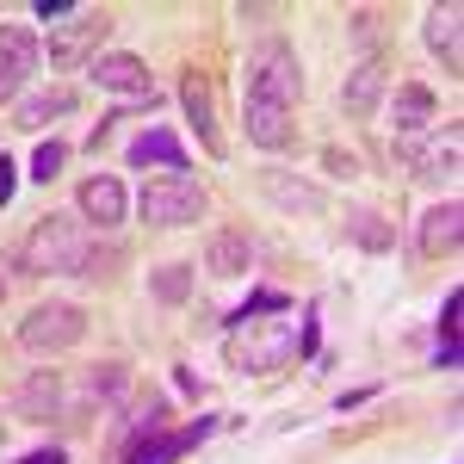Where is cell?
<instances>
[{"label": "cell", "instance_id": "cell-25", "mask_svg": "<svg viewBox=\"0 0 464 464\" xmlns=\"http://www.w3.org/2000/svg\"><path fill=\"white\" fill-rule=\"evenodd\" d=\"M124 391H130V365L106 359V365L87 372V396H93V402H111V396H124Z\"/></svg>", "mask_w": 464, "mask_h": 464}, {"label": "cell", "instance_id": "cell-14", "mask_svg": "<svg viewBox=\"0 0 464 464\" xmlns=\"http://www.w3.org/2000/svg\"><path fill=\"white\" fill-rule=\"evenodd\" d=\"M124 211H130V198H124V186H118L111 174L81 179V217H87L93 229H118V223H124Z\"/></svg>", "mask_w": 464, "mask_h": 464}, {"label": "cell", "instance_id": "cell-7", "mask_svg": "<svg viewBox=\"0 0 464 464\" xmlns=\"http://www.w3.org/2000/svg\"><path fill=\"white\" fill-rule=\"evenodd\" d=\"M87 74H93V87H106V93H124V100L155 106V81H149L143 56H130V50H100V63Z\"/></svg>", "mask_w": 464, "mask_h": 464}, {"label": "cell", "instance_id": "cell-22", "mask_svg": "<svg viewBox=\"0 0 464 464\" xmlns=\"http://www.w3.org/2000/svg\"><path fill=\"white\" fill-rule=\"evenodd\" d=\"M161 421H168V402H161V396H149V402H143V409H137V415H130V421H124L118 433H111V440H118V446L130 452L137 440H149V433H161Z\"/></svg>", "mask_w": 464, "mask_h": 464}, {"label": "cell", "instance_id": "cell-18", "mask_svg": "<svg viewBox=\"0 0 464 464\" xmlns=\"http://www.w3.org/2000/svg\"><path fill=\"white\" fill-rule=\"evenodd\" d=\"M124 161H130V168H168V174H186V143H179L174 130H143L137 143L124 149Z\"/></svg>", "mask_w": 464, "mask_h": 464}, {"label": "cell", "instance_id": "cell-4", "mask_svg": "<svg viewBox=\"0 0 464 464\" xmlns=\"http://www.w3.org/2000/svg\"><path fill=\"white\" fill-rule=\"evenodd\" d=\"M81 334H87V310L81 304H37L32 316L19 322V347L25 353H69V347H81Z\"/></svg>", "mask_w": 464, "mask_h": 464}, {"label": "cell", "instance_id": "cell-24", "mask_svg": "<svg viewBox=\"0 0 464 464\" xmlns=\"http://www.w3.org/2000/svg\"><path fill=\"white\" fill-rule=\"evenodd\" d=\"M347 236H353L359 248H372V254H384V248L396 242V236H391V223H384L378 211H347Z\"/></svg>", "mask_w": 464, "mask_h": 464}, {"label": "cell", "instance_id": "cell-29", "mask_svg": "<svg viewBox=\"0 0 464 464\" xmlns=\"http://www.w3.org/2000/svg\"><path fill=\"white\" fill-rule=\"evenodd\" d=\"M285 353H291V334H266V341H260V353H254V365L266 372V365H279Z\"/></svg>", "mask_w": 464, "mask_h": 464}, {"label": "cell", "instance_id": "cell-23", "mask_svg": "<svg viewBox=\"0 0 464 464\" xmlns=\"http://www.w3.org/2000/svg\"><path fill=\"white\" fill-rule=\"evenodd\" d=\"M149 291H155L161 304H186V297H192V266H186V260L155 266V273H149Z\"/></svg>", "mask_w": 464, "mask_h": 464}, {"label": "cell", "instance_id": "cell-17", "mask_svg": "<svg viewBox=\"0 0 464 464\" xmlns=\"http://www.w3.org/2000/svg\"><path fill=\"white\" fill-rule=\"evenodd\" d=\"M205 266H211L217 279H242L254 266V242L248 229H217L211 242H205Z\"/></svg>", "mask_w": 464, "mask_h": 464}, {"label": "cell", "instance_id": "cell-5", "mask_svg": "<svg viewBox=\"0 0 464 464\" xmlns=\"http://www.w3.org/2000/svg\"><path fill=\"white\" fill-rule=\"evenodd\" d=\"M106 37H111L106 13H81L69 25H56V32H50V69H93Z\"/></svg>", "mask_w": 464, "mask_h": 464}, {"label": "cell", "instance_id": "cell-34", "mask_svg": "<svg viewBox=\"0 0 464 464\" xmlns=\"http://www.w3.org/2000/svg\"><path fill=\"white\" fill-rule=\"evenodd\" d=\"M0 304H6V279H0Z\"/></svg>", "mask_w": 464, "mask_h": 464}, {"label": "cell", "instance_id": "cell-33", "mask_svg": "<svg viewBox=\"0 0 464 464\" xmlns=\"http://www.w3.org/2000/svg\"><path fill=\"white\" fill-rule=\"evenodd\" d=\"M6 100H19V74L0 69V106H6Z\"/></svg>", "mask_w": 464, "mask_h": 464}, {"label": "cell", "instance_id": "cell-16", "mask_svg": "<svg viewBox=\"0 0 464 464\" xmlns=\"http://www.w3.org/2000/svg\"><path fill=\"white\" fill-rule=\"evenodd\" d=\"M409 161H415V179H428V186H446V179L459 174V124H446V137H433L428 149H402Z\"/></svg>", "mask_w": 464, "mask_h": 464}, {"label": "cell", "instance_id": "cell-27", "mask_svg": "<svg viewBox=\"0 0 464 464\" xmlns=\"http://www.w3.org/2000/svg\"><path fill=\"white\" fill-rule=\"evenodd\" d=\"M63 161H69V149H63V143H37V155H32V179H44V186H50V179L63 174Z\"/></svg>", "mask_w": 464, "mask_h": 464}, {"label": "cell", "instance_id": "cell-11", "mask_svg": "<svg viewBox=\"0 0 464 464\" xmlns=\"http://www.w3.org/2000/svg\"><path fill=\"white\" fill-rule=\"evenodd\" d=\"M459 242H464V205H459V198H446V205L421 211V223H415V248L428 254V260L459 254Z\"/></svg>", "mask_w": 464, "mask_h": 464}, {"label": "cell", "instance_id": "cell-13", "mask_svg": "<svg viewBox=\"0 0 464 464\" xmlns=\"http://www.w3.org/2000/svg\"><path fill=\"white\" fill-rule=\"evenodd\" d=\"M459 32H464V13L459 6H428L421 13V37H428V50L446 63V74H464V44H459Z\"/></svg>", "mask_w": 464, "mask_h": 464}, {"label": "cell", "instance_id": "cell-26", "mask_svg": "<svg viewBox=\"0 0 464 464\" xmlns=\"http://www.w3.org/2000/svg\"><path fill=\"white\" fill-rule=\"evenodd\" d=\"M118 260H124V254L111 248H93V242H87V254H81V266H74V279H81V285H100V279H111V273H118Z\"/></svg>", "mask_w": 464, "mask_h": 464}, {"label": "cell", "instance_id": "cell-21", "mask_svg": "<svg viewBox=\"0 0 464 464\" xmlns=\"http://www.w3.org/2000/svg\"><path fill=\"white\" fill-rule=\"evenodd\" d=\"M37 63H44V44H37V37L25 32V25H0V69L25 81V74H32Z\"/></svg>", "mask_w": 464, "mask_h": 464}, {"label": "cell", "instance_id": "cell-12", "mask_svg": "<svg viewBox=\"0 0 464 464\" xmlns=\"http://www.w3.org/2000/svg\"><path fill=\"white\" fill-rule=\"evenodd\" d=\"M433 118H440V100H433V87H421V81H402L391 93V130L409 143V137H421V130H433Z\"/></svg>", "mask_w": 464, "mask_h": 464}, {"label": "cell", "instance_id": "cell-1", "mask_svg": "<svg viewBox=\"0 0 464 464\" xmlns=\"http://www.w3.org/2000/svg\"><path fill=\"white\" fill-rule=\"evenodd\" d=\"M81 254H87L81 217L50 211V217H37L32 229H25V242L13 248V273H25V279H74Z\"/></svg>", "mask_w": 464, "mask_h": 464}, {"label": "cell", "instance_id": "cell-9", "mask_svg": "<svg viewBox=\"0 0 464 464\" xmlns=\"http://www.w3.org/2000/svg\"><path fill=\"white\" fill-rule=\"evenodd\" d=\"M260 192L285 217H322L328 211V192L310 186V179H297V174H285V168H260Z\"/></svg>", "mask_w": 464, "mask_h": 464}, {"label": "cell", "instance_id": "cell-31", "mask_svg": "<svg viewBox=\"0 0 464 464\" xmlns=\"http://www.w3.org/2000/svg\"><path fill=\"white\" fill-rule=\"evenodd\" d=\"M13 186H19V174H13V161L0 155V205H13Z\"/></svg>", "mask_w": 464, "mask_h": 464}, {"label": "cell", "instance_id": "cell-2", "mask_svg": "<svg viewBox=\"0 0 464 464\" xmlns=\"http://www.w3.org/2000/svg\"><path fill=\"white\" fill-rule=\"evenodd\" d=\"M137 217L155 223V229H186V223H198V217H205V186H198L192 174L149 179L143 192H137Z\"/></svg>", "mask_w": 464, "mask_h": 464}, {"label": "cell", "instance_id": "cell-30", "mask_svg": "<svg viewBox=\"0 0 464 464\" xmlns=\"http://www.w3.org/2000/svg\"><path fill=\"white\" fill-rule=\"evenodd\" d=\"M19 464H69V452H63V446H37V452H25Z\"/></svg>", "mask_w": 464, "mask_h": 464}, {"label": "cell", "instance_id": "cell-20", "mask_svg": "<svg viewBox=\"0 0 464 464\" xmlns=\"http://www.w3.org/2000/svg\"><path fill=\"white\" fill-rule=\"evenodd\" d=\"M248 143H260V149H285L291 143V111L285 106H266V100H248Z\"/></svg>", "mask_w": 464, "mask_h": 464}, {"label": "cell", "instance_id": "cell-8", "mask_svg": "<svg viewBox=\"0 0 464 464\" xmlns=\"http://www.w3.org/2000/svg\"><path fill=\"white\" fill-rule=\"evenodd\" d=\"M179 106H186V124L198 130L205 155H223V130H217V93H211V81H205L198 69L179 74Z\"/></svg>", "mask_w": 464, "mask_h": 464}, {"label": "cell", "instance_id": "cell-32", "mask_svg": "<svg viewBox=\"0 0 464 464\" xmlns=\"http://www.w3.org/2000/svg\"><path fill=\"white\" fill-rule=\"evenodd\" d=\"M328 168H334L341 179H353V174H359V161H353V155H341V149H328Z\"/></svg>", "mask_w": 464, "mask_h": 464}, {"label": "cell", "instance_id": "cell-3", "mask_svg": "<svg viewBox=\"0 0 464 464\" xmlns=\"http://www.w3.org/2000/svg\"><path fill=\"white\" fill-rule=\"evenodd\" d=\"M297 93H304V69H297V50L291 44H260L248 56V100H266V106H297Z\"/></svg>", "mask_w": 464, "mask_h": 464}, {"label": "cell", "instance_id": "cell-28", "mask_svg": "<svg viewBox=\"0 0 464 464\" xmlns=\"http://www.w3.org/2000/svg\"><path fill=\"white\" fill-rule=\"evenodd\" d=\"M378 19H384L378 6H359V13H353V37H359V44H378V37H384V25H378Z\"/></svg>", "mask_w": 464, "mask_h": 464}, {"label": "cell", "instance_id": "cell-6", "mask_svg": "<svg viewBox=\"0 0 464 464\" xmlns=\"http://www.w3.org/2000/svg\"><path fill=\"white\" fill-rule=\"evenodd\" d=\"M384 87H391V63L378 50H365L353 69H347V87H341V111L347 118H372L384 106Z\"/></svg>", "mask_w": 464, "mask_h": 464}, {"label": "cell", "instance_id": "cell-15", "mask_svg": "<svg viewBox=\"0 0 464 464\" xmlns=\"http://www.w3.org/2000/svg\"><path fill=\"white\" fill-rule=\"evenodd\" d=\"M205 433H211V415H198L192 428H179V433L161 428V433H149V440H137V446L124 452V464H174L179 452H186V446H198Z\"/></svg>", "mask_w": 464, "mask_h": 464}, {"label": "cell", "instance_id": "cell-19", "mask_svg": "<svg viewBox=\"0 0 464 464\" xmlns=\"http://www.w3.org/2000/svg\"><path fill=\"white\" fill-rule=\"evenodd\" d=\"M69 111H74V87H44V93H25V100H19V118H13V124L44 130V124L69 118Z\"/></svg>", "mask_w": 464, "mask_h": 464}, {"label": "cell", "instance_id": "cell-10", "mask_svg": "<svg viewBox=\"0 0 464 464\" xmlns=\"http://www.w3.org/2000/svg\"><path fill=\"white\" fill-rule=\"evenodd\" d=\"M13 415H19V421H32V428H50V421L63 415V378H56L50 365H37L32 378L13 391Z\"/></svg>", "mask_w": 464, "mask_h": 464}]
</instances>
